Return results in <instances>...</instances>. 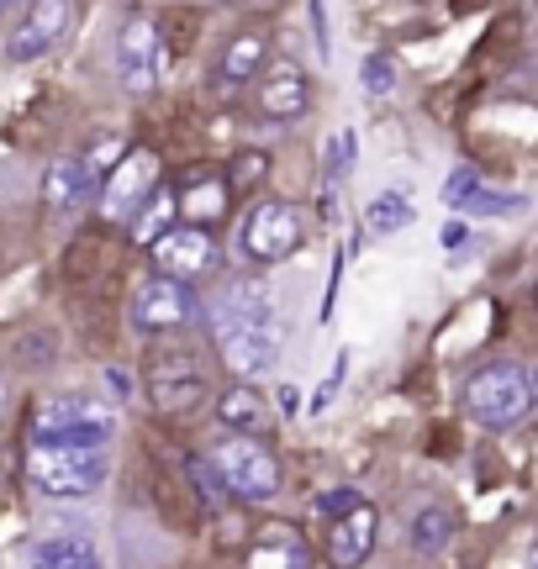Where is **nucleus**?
<instances>
[{
	"mask_svg": "<svg viewBox=\"0 0 538 569\" xmlns=\"http://www.w3.org/2000/svg\"><path fill=\"white\" fill-rule=\"evenodd\" d=\"M534 380H528V369L512 365V359H497V365H486L470 375V386H465V411L476 417L480 427H491V432H507V427H518L528 411H534Z\"/></svg>",
	"mask_w": 538,
	"mask_h": 569,
	"instance_id": "nucleus-1",
	"label": "nucleus"
},
{
	"mask_svg": "<svg viewBox=\"0 0 538 569\" xmlns=\"http://www.w3.org/2000/svg\"><path fill=\"white\" fill-rule=\"evenodd\" d=\"M27 475L42 496H59V501H80L90 490L106 486L111 475V453L106 448H69V443H38L27 453Z\"/></svg>",
	"mask_w": 538,
	"mask_h": 569,
	"instance_id": "nucleus-2",
	"label": "nucleus"
},
{
	"mask_svg": "<svg viewBox=\"0 0 538 569\" xmlns=\"http://www.w3.org/2000/svg\"><path fill=\"white\" fill-rule=\"evenodd\" d=\"M117 432V411L90 396H48L32 407V438L69 448H106Z\"/></svg>",
	"mask_w": 538,
	"mask_h": 569,
	"instance_id": "nucleus-3",
	"label": "nucleus"
},
{
	"mask_svg": "<svg viewBox=\"0 0 538 569\" xmlns=\"http://www.w3.org/2000/svg\"><path fill=\"white\" fill-rule=\"evenodd\" d=\"M211 469H217V480L238 501H269L280 490V465H275V453L259 438H238V432L222 438V443L211 448Z\"/></svg>",
	"mask_w": 538,
	"mask_h": 569,
	"instance_id": "nucleus-4",
	"label": "nucleus"
},
{
	"mask_svg": "<svg viewBox=\"0 0 538 569\" xmlns=\"http://www.w3.org/2000/svg\"><path fill=\"white\" fill-rule=\"evenodd\" d=\"M148 401L159 411H196L207 401V365L196 348H159L148 359Z\"/></svg>",
	"mask_w": 538,
	"mask_h": 569,
	"instance_id": "nucleus-5",
	"label": "nucleus"
},
{
	"mask_svg": "<svg viewBox=\"0 0 538 569\" xmlns=\"http://www.w3.org/2000/svg\"><path fill=\"white\" fill-rule=\"evenodd\" d=\"M238 248H243V259L253 264H280L290 259L296 248H301V211L290 201H259L238 222Z\"/></svg>",
	"mask_w": 538,
	"mask_h": 569,
	"instance_id": "nucleus-6",
	"label": "nucleus"
},
{
	"mask_svg": "<svg viewBox=\"0 0 538 569\" xmlns=\"http://www.w3.org/2000/svg\"><path fill=\"white\" fill-rule=\"evenodd\" d=\"M153 264H159V274H169V280H201V274H211L217 269V243H211V227H165L159 238H153Z\"/></svg>",
	"mask_w": 538,
	"mask_h": 569,
	"instance_id": "nucleus-7",
	"label": "nucleus"
},
{
	"mask_svg": "<svg viewBox=\"0 0 538 569\" xmlns=\"http://www.w3.org/2000/svg\"><path fill=\"white\" fill-rule=\"evenodd\" d=\"M159 69H165V48H159L153 21H122V32H117V80H122V90L127 96H148L159 84Z\"/></svg>",
	"mask_w": 538,
	"mask_h": 569,
	"instance_id": "nucleus-8",
	"label": "nucleus"
},
{
	"mask_svg": "<svg viewBox=\"0 0 538 569\" xmlns=\"http://www.w3.org/2000/svg\"><path fill=\"white\" fill-rule=\"evenodd\" d=\"M153 190H159V153L132 148V153L111 169V180H106V217L132 222V217L153 201Z\"/></svg>",
	"mask_w": 538,
	"mask_h": 569,
	"instance_id": "nucleus-9",
	"label": "nucleus"
},
{
	"mask_svg": "<svg viewBox=\"0 0 538 569\" xmlns=\"http://www.w3.org/2000/svg\"><path fill=\"white\" fill-rule=\"evenodd\" d=\"M196 317V301H190V284L169 280V274H153V280L132 296V327L138 332H175Z\"/></svg>",
	"mask_w": 538,
	"mask_h": 569,
	"instance_id": "nucleus-10",
	"label": "nucleus"
},
{
	"mask_svg": "<svg viewBox=\"0 0 538 569\" xmlns=\"http://www.w3.org/2000/svg\"><path fill=\"white\" fill-rule=\"evenodd\" d=\"M63 27H69V0H32L27 17L17 21V32L6 38V59L11 63L42 59V53L63 38Z\"/></svg>",
	"mask_w": 538,
	"mask_h": 569,
	"instance_id": "nucleus-11",
	"label": "nucleus"
},
{
	"mask_svg": "<svg viewBox=\"0 0 538 569\" xmlns=\"http://www.w3.org/2000/svg\"><path fill=\"white\" fill-rule=\"evenodd\" d=\"M217 348H222L232 375H243V380L265 375L280 359V317L275 322H253V327H228V332H217Z\"/></svg>",
	"mask_w": 538,
	"mask_h": 569,
	"instance_id": "nucleus-12",
	"label": "nucleus"
},
{
	"mask_svg": "<svg viewBox=\"0 0 538 569\" xmlns=\"http://www.w3.org/2000/svg\"><path fill=\"white\" fill-rule=\"evenodd\" d=\"M375 528H380V522H375L370 501L338 511V517L328 522V565L332 569H359L375 549Z\"/></svg>",
	"mask_w": 538,
	"mask_h": 569,
	"instance_id": "nucleus-13",
	"label": "nucleus"
},
{
	"mask_svg": "<svg viewBox=\"0 0 538 569\" xmlns=\"http://www.w3.org/2000/svg\"><path fill=\"white\" fill-rule=\"evenodd\" d=\"M253 322H275V296L259 280L228 284L217 301H211V332H228V327H253Z\"/></svg>",
	"mask_w": 538,
	"mask_h": 569,
	"instance_id": "nucleus-14",
	"label": "nucleus"
},
{
	"mask_svg": "<svg viewBox=\"0 0 538 569\" xmlns=\"http://www.w3.org/2000/svg\"><path fill=\"white\" fill-rule=\"evenodd\" d=\"M243 569H311V549L290 522H269V528H259V538H253Z\"/></svg>",
	"mask_w": 538,
	"mask_h": 569,
	"instance_id": "nucleus-15",
	"label": "nucleus"
},
{
	"mask_svg": "<svg viewBox=\"0 0 538 569\" xmlns=\"http://www.w3.org/2000/svg\"><path fill=\"white\" fill-rule=\"evenodd\" d=\"M311 101V84L307 74L296 69V63H275L265 80H259V111L275 117V122H290V117H301Z\"/></svg>",
	"mask_w": 538,
	"mask_h": 569,
	"instance_id": "nucleus-16",
	"label": "nucleus"
},
{
	"mask_svg": "<svg viewBox=\"0 0 538 569\" xmlns=\"http://www.w3.org/2000/svg\"><path fill=\"white\" fill-rule=\"evenodd\" d=\"M444 201L465 211V217H518L522 211V196H507V190H491V184H480L470 169H459L449 174V190H444Z\"/></svg>",
	"mask_w": 538,
	"mask_h": 569,
	"instance_id": "nucleus-17",
	"label": "nucleus"
},
{
	"mask_svg": "<svg viewBox=\"0 0 538 569\" xmlns=\"http://www.w3.org/2000/svg\"><path fill=\"white\" fill-rule=\"evenodd\" d=\"M90 169H84V159H74V153H63V159L48 163V174H42V201H48V211L53 217H69L74 206L90 201Z\"/></svg>",
	"mask_w": 538,
	"mask_h": 569,
	"instance_id": "nucleus-18",
	"label": "nucleus"
},
{
	"mask_svg": "<svg viewBox=\"0 0 538 569\" xmlns=\"http://www.w3.org/2000/svg\"><path fill=\"white\" fill-rule=\"evenodd\" d=\"M217 422L228 427V432H238V438H259L269 427V407L265 396L253 386H228L222 396H217Z\"/></svg>",
	"mask_w": 538,
	"mask_h": 569,
	"instance_id": "nucleus-19",
	"label": "nucleus"
},
{
	"mask_svg": "<svg viewBox=\"0 0 538 569\" xmlns=\"http://www.w3.org/2000/svg\"><path fill=\"white\" fill-rule=\"evenodd\" d=\"M27 569H101V553L90 538H42L27 553Z\"/></svg>",
	"mask_w": 538,
	"mask_h": 569,
	"instance_id": "nucleus-20",
	"label": "nucleus"
},
{
	"mask_svg": "<svg viewBox=\"0 0 538 569\" xmlns=\"http://www.w3.org/2000/svg\"><path fill=\"white\" fill-rule=\"evenodd\" d=\"M269 59V32H238L222 53V80L228 84H249Z\"/></svg>",
	"mask_w": 538,
	"mask_h": 569,
	"instance_id": "nucleus-21",
	"label": "nucleus"
},
{
	"mask_svg": "<svg viewBox=\"0 0 538 569\" xmlns=\"http://www.w3.org/2000/svg\"><path fill=\"white\" fill-rule=\"evenodd\" d=\"M449 538H455V517L444 507H422L412 522H407V543H412L417 553H438Z\"/></svg>",
	"mask_w": 538,
	"mask_h": 569,
	"instance_id": "nucleus-22",
	"label": "nucleus"
},
{
	"mask_svg": "<svg viewBox=\"0 0 538 569\" xmlns=\"http://www.w3.org/2000/svg\"><path fill=\"white\" fill-rule=\"evenodd\" d=\"M180 217H186L190 227H211L217 217H228V180L196 184L186 201H180Z\"/></svg>",
	"mask_w": 538,
	"mask_h": 569,
	"instance_id": "nucleus-23",
	"label": "nucleus"
},
{
	"mask_svg": "<svg viewBox=\"0 0 538 569\" xmlns=\"http://www.w3.org/2000/svg\"><path fill=\"white\" fill-rule=\"evenodd\" d=\"M412 217H417L412 201H407L401 190H386V196H375V201H370V211H365V227L386 238V232H401V227H412Z\"/></svg>",
	"mask_w": 538,
	"mask_h": 569,
	"instance_id": "nucleus-24",
	"label": "nucleus"
},
{
	"mask_svg": "<svg viewBox=\"0 0 538 569\" xmlns=\"http://www.w3.org/2000/svg\"><path fill=\"white\" fill-rule=\"evenodd\" d=\"M127 159V142L101 132V138L90 142V153H84V169H90V180H111V169Z\"/></svg>",
	"mask_w": 538,
	"mask_h": 569,
	"instance_id": "nucleus-25",
	"label": "nucleus"
},
{
	"mask_svg": "<svg viewBox=\"0 0 538 569\" xmlns=\"http://www.w3.org/2000/svg\"><path fill=\"white\" fill-rule=\"evenodd\" d=\"M365 90H370V96H391L396 90V59L370 53V59H365Z\"/></svg>",
	"mask_w": 538,
	"mask_h": 569,
	"instance_id": "nucleus-26",
	"label": "nucleus"
},
{
	"mask_svg": "<svg viewBox=\"0 0 538 569\" xmlns=\"http://www.w3.org/2000/svg\"><path fill=\"white\" fill-rule=\"evenodd\" d=\"M175 211H180V201H175V196H159V206H153L143 222H138V238H143V243H153V238H159V232L169 227L165 217H175Z\"/></svg>",
	"mask_w": 538,
	"mask_h": 569,
	"instance_id": "nucleus-27",
	"label": "nucleus"
},
{
	"mask_svg": "<svg viewBox=\"0 0 538 569\" xmlns=\"http://www.w3.org/2000/svg\"><path fill=\"white\" fill-rule=\"evenodd\" d=\"M359 501H365V496H359V490H349V486H343V490H328V496H322V501H317V507H322V517H328V522H332V517H338V511L359 507Z\"/></svg>",
	"mask_w": 538,
	"mask_h": 569,
	"instance_id": "nucleus-28",
	"label": "nucleus"
},
{
	"mask_svg": "<svg viewBox=\"0 0 538 569\" xmlns=\"http://www.w3.org/2000/svg\"><path fill=\"white\" fill-rule=\"evenodd\" d=\"M343 369H349V353H338V359H332V375L322 380V390H317V401H311V411H322V407L332 401V390L343 386Z\"/></svg>",
	"mask_w": 538,
	"mask_h": 569,
	"instance_id": "nucleus-29",
	"label": "nucleus"
},
{
	"mask_svg": "<svg viewBox=\"0 0 538 569\" xmlns=\"http://www.w3.org/2000/svg\"><path fill=\"white\" fill-rule=\"evenodd\" d=\"M328 153H332V163H338V174H349V169H353V132H349V127L328 142Z\"/></svg>",
	"mask_w": 538,
	"mask_h": 569,
	"instance_id": "nucleus-30",
	"label": "nucleus"
},
{
	"mask_svg": "<svg viewBox=\"0 0 538 569\" xmlns=\"http://www.w3.org/2000/svg\"><path fill=\"white\" fill-rule=\"evenodd\" d=\"M465 243H470V232H465V227H459V222H449V227H444V248H449V253H459V248H465Z\"/></svg>",
	"mask_w": 538,
	"mask_h": 569,
	"instance_id": "nucleus-31",
	"label": "nucleus"
},
{
	"mask_svg": "<svg viewBox=\"0 0 538 569\" xmlns=\"http://www.w3.org/2000/svg\"><path fill=\"white\" fill-rule=\"evenodd\" d=\"M0 417H6V375H0Z\"/></svg>",
	"mask_w": 538,
	"mask_h": 569,
	"instance_id": "nucleus-32",
	"label": "nucleus"
},
{
	"mask_svg": "<svg viewBox=\"0 0 538 569\" xmlns=\"http://www.w3.org/2000/svg\"><path fill=\"white\" fill-rule=\"evenodd\" d=\"M11 6H21V0H0V11H11Z\"/></svg>",
	"mask_w": 538,
	"mask_h": 569,
	"instance_id": "nucleus-33",
	"label": "nucleus"
},
{
	"mask_svg": "<svg viewBox=\"0 0 538 569\" xmlns=\"http://www.w3.org/2000/svg\"><path fill=\"white\" fill-rule=\"evenodd\" d=\"M222 6H249V0H222Z\"/></svg>",
	"mask_w": 538,
	"mask_h": 569,
	"instance_id": "nucleus-34",
	"label": "nucleus"
},
{
	"mask_svg": "<svg viewBox=\"0 0 538 569\" xmlns=\"http://www.w3.org/2000/svg\"><path fill=\"white\" fill-rule=\"evenodd\" d=\"M534 569H538V549H534Z\"/></svg>",
	"mask_w": 538,
	"mask_h": 569,
	"instance_id": "nucleus-35",
	"label": "nucleus"
},
{
	"mask_svg": "<svg viewBox=\"0 0 538 569\" xmlns=\"http://www.w3.org/2000/svg\"><path fill=\"white\" fill-rule=\"evenodd\" d=\"M534 390H538V380H534Z\"/></svg>",
	"mask_w": 538,
	"mask_h": 569,
	"instance_id": "nucleus-36",
	"label": "nucleus"
}]
</instances>
